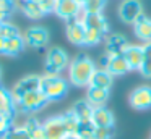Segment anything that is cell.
Returning <instances> with one entry per match:
<instances>
[{"label":"cell","instance_id":"obj_1","mask_svg":"<svg viewBox=\"0 0 151 139\" xmlns=\"http://www.w3.org/2000/svg\"><path fill=\"white\" fill-rule=\"evenodd\" d=\"M98 70V65L85 53L76 55L73 60H70L68 70H67V79L75 87H88L94 71Z\"/></svg>","mask_w":151,"mask_h":139},{"label":"cell","instance_id":"obj_2","mask_svg":"<svg viewBox=\"0 0 151 139\" xmlns=\"http://www.w3.org/2000/svg\"><path fill=\"white\" fill-rule=\"evenodd\" d=\"M70 83L68 79L62 76V74H41V87L42 94L47 97L49 102H57V100L63 99L68 92Z\"/></svg>","mask_w":151,"mask_h":139},{"label":"cell","instance_id":"obj_3","mask_svg":"<svg viewBox=\"0 0 151 139\" xmlns=\"http://www.w3.org/2000/svg\"><path fill=\"white\" fill-rule=\"evenodd\" d=\"M49 103L47 97L42 94V91H33V92H28L21 97L20 100H13L15 105V115H33V113L42 110L44 107Z\"/></svg>","mask_w":151,"mask_h":139},{"label":"cell","instance_id":"obj_4","mask_svg":"<svg viewBox=\"0 0 151 139\" xmlns=\"http://www.w3.org/2000/svg\"><path fill=\"white\" fill-rule=\"evenodd\" d=\"M68 65H70V57L62 47H50L46 53L44 73L62 74L65 70H68Z\"/></svg>","mask_w":151,"mask_h":139},{"label":"cell","instance_id":"obj_5","mask_svg":"<svg viewBox=\"0 0 151 139\" xmlns=\"http://www.w3.org/2000/svg\"><path fill=\"white\" fill-rule=\"evenodd\" d=\"M145 15L143 3L140 0H124L119 5V18L125 24H135L138 18Z\"/></svg>","mask_w":151,"mask_h":139},{"label":"cell","instance_id":"obj_6","mask_svg":"<svg viewBox=\"0 0 151 139\" xmlns=\"http://www.w3.org/2000/svg\"><path fill=\"white\" fill-rule=\"evenodd\" d=\"M39 87H41L39 74H28V76H23L21 79H18L15 83V86L10 89V92H12L13 100H20L24 94L33 92V91H39Z\"/></svg>","mask_w":151,"mask_h":139},{"label":"cell","instance_id":"obj_7","mask_svg":"<svg viewBox=\"0 0 151 139\" xmlns=\"http://www.w3.org/2000/svg\"><path fill=\"white\" fill-rule=\"evenodd\" d=\"M49 31L44 26H31L23 32V39L26 47L31 48H42L49 44Z\"/></svg>","mask_w":151,"mask_h":139},{"label":"cell","instance_id":"obj_8","mask_svg":"<svg viewBox=\"0 0 151 139\" xmlns=\"http://www.w3.org/2000/svg\"><path fill=\"white\" fill-rule=\"evenodd\" d=\"M42 129L44 134H46V139H65L67 136H70L65 128L62 115L50 116L46 121H42Z\"/></svg>","mask_w":151,"mask_h":139},{"label":"cell","instance_id":"obj_9","mask_svg":"<svg viewBox=\"0 0 151 139\" xmlns=\"http://www.w3.org/2000/svg\"><path fill=\"white\" fill-rule=\"evenodd\" d=\"M128 102L135 110H150L151 108V86H138L130 92Z\"/></svg>","mask_w":151,"mask_h":139},{"label":"cell","instance_id":"obj_10","mask_svg":"<svg viewBox=\"0 0 151 139\" xmlns=\"http://www.w3.org/2000/svg\"><path fill=\"white\" fill-rule=\"evenodd\" d=\"M85 34H86V26L83 23H78L75 19L67 21L65 36H67L70 44L76 45V47H83L85 45Z\"/></svg>","mask_w":151,"mask_h":139},{"label":"cell","instance_id":"obj_11","mask_svg":"<svg viewBox=\"0 0 151 139\" xmlns=\"http://www.w3.org/2000/svg\"><path fill=\"white\" fill-rule=\"evenodd\" d=\"M80 10L81 5L78 3V0H57L54 13L63 21H70V19H75Z\"/></svg>","mask_w":151,"mask_h":139},{"label":"cell","instance_id":"obj_12","mask_svg":"<svg viewBox=\"0 0 151 139\" xmlns=\"http://www.w3.org/2000/svg\"><path fill=\"white\" fill-rule=\"evenodd\" d=\"M124 57L132 71H140L141 63H143V57H145L143 44H130L124 50Z\"/></svg>","mask_w":151,"mask_h":139},{"label":"cell","instance_id":"obj_13","mask_svg":"<svg viewBox=\"0 0 151 139\" xmlns=\"http://www.w3.org/2000/svg\"><path fill=\"white\" fill-rule=\"evenodd\" d=\"M128 45H130L128 39L120 32L106 36V53L109 55H122Z\"/></svg>","mask_w":151,"mask_h":139},{"label":"cell","instance_id":"obj_14","mask_svg":"<svg viewBox=\"0 0 151 139\" xmlns=\"http://www.w3.org/2000/svg\"><path fill=\"white\" fill-rule=\"evenodd\" d=\"M15 6L26 16L28 19H41L46 16V13L42 11L41 5L37 2H33V0H15Z\"/></svg>","mask_w":151,"mask_h":139},{"label":"cell","instance_id":"obj_15","mask_svg":"<svg viewBox=\"0 0 151 139\" xmlns=\"http://www.w3.org/2000/svg\"><path fill=\"white\" fill-rule=\"evenodd\" d=\"M91 123L96 128H114V123H115L114 113L107 107H96L93 110Z\"/></svg>","mask_w":151,"mask_h":139},{"label":"cell","instance_id":"obj_16","mask_svg":"<svg viewBox=\"0 0 151 139\" xmlns=\"http://www.w3.org/2000/svg\"><path fill=\"white\" fill-rule=\"evenodd\" d=\"M111 96L109 89H102V87H94V86H88L86 87V100L91 103L93 107H106Z\"/></svg>","mask_w":151,"mask_h":139},{"label":"cell","instance_id":"obj_17","mask_svg":"<svg viewBox=\"0 0 151 139\" xmlns=\"http://www.w3.org/2000/svg\"><path fill=\"white\" fill-rule=\"evenodd\" d=\"M18 126H23L24 131H26V134L29 136L31 139H46V134H44V129H42V123H41L34 115L24 116L23 123L18 125Z\"/></svg>","mask_w":151,"mask_h":139},{"label":"cell","instance_id":"obj_18","mask_svg":"<svg viewBox=\"0 0 151 139\" xmlns=\"http://www.w3.org/2000/svg\"><path fill=\"white\" fill-rule=\"evenodd\" d=\"M85 26L88 29H94V31H99L101 34L107 36L109 31H111V26H109L107 18L104 16V13H88L86 16Z\"/></svg>","mask_w":151,"mask_h":139},{"label":"cell","instance_id":"obj_19","mask_svg":"<svg viewBox=\"0 0 151 139\" xmlns=\"http://www.w3.org/2000/svg\"><path fill=\"white\" fill-rule=\"evenodd\" d=\"M133 32L135 37L140 39L143 44L151 42V18H148L146 15H141L133 24Z\"/></svg>","mask_w":151,"mask_h":139},{"label":"cell","instance_id":"obj_20","mask_svg":"<svg viewBox=\"0 0 151 139\" xmlns=\"http://www.w3.org/2000/svg\"><path fill=\"white\" fill-rule=\"evenodd\" d=\"M106 70H107L112 76H122V74L132 71L130 66H128V63H127V60H125V57H124V53L122 55H111L109 65H107Z\"/></svg>","mask_w":151,"mask_h":139},{"label":"cell","instance_id":"obj_21","mask_svg":"<svg viewBox=\"0 0 151 139\" xmlns=\"http://www.w3.org/2000/svg\"><path fill=\"white\" fill-rule=\"evenodd\" d=\"M70 110L75 113V116L80 120V123H86V121H91L94 107H93L86 99H81V100H76Z\"/></svg>","mask_w":151,"mask_h":139},{"label":"cell","instance_id":"obj_22","mask_svg":"<svg viewBox=\"0 0 151 139\" xmlns=\"http://www.w3.org/2000/svg\"><path fill=\"white\" fill-rule=\"evenodd\" d=\"M112 83H114V76H112L107 70H101V68H98V70L94 71V74H93L91 81H89V86L102 87V89L111 91Z\"/></svg>","mask_w":151,"mask_h":139},{"label":"cell","instance_id":"obj_23","mask_svg":"<svg viewBox=\"0 0 151 139\" xmlns=\"http://www.w3.org/2000/svg\"><path fill=\"white\" fill-rule=\"evenodd\" d=\"M24 47H26V44H24L23 34L17 36V37H12V39H7L4 55H7V57H17V55H20L24 50Z\"/></svg>","mask_w":151,"mask_h":139},{"label":"cell","instance_id":"obj_24","mask_svg":"<svg viewBox=\"0 0 151 139\" xmlns=\"http://www.w3.org/2000/svg\"><path fill=\"white\" fill-rule=\"evenodd\" d=\"M62 118H63V123H65V128L68 131V134H76L80 128V120L75 116V113L72 110H68V112H65L62 115Z\"/></svg>","mask_w":151,"mask_h":139},{"label":"cell","instance_id":"obj_25","mask_svg":"<svg viewBox=\"0 0 151 139\" xmlns=\"http://www.w3.org/2000/svg\"><path fill=\"white\" fill-rule=\"evenodd\" d=\"M143 47H145V57H143V63H141L140 73L145 78L151 79V42L143 44Z\"/></svg>","mask_w":151,"mask_h":139},{"label":"cell","instance_id":"obj_26","mask_svg":"<svg viewBox=\"0 0 151 139\" xmlns=\"http://www.w3.org/2000/svg\"><path fill=\"white\" fill-rule=\"evenodd\" d=\"M23 32L18 29L17 24H13L12 21H7L4 24H0V37H4L5 41L12 37H17V36H21Z\"/></svg>","mask_w":151,"mask_h":139},{"label":"cell","instance_id":"obj_27","mask_svg":"<svg viewBox=\"0 0 151 139\" xmlns=\"http://www.w3.org/2000/svg\"><path fill=\"white\" fill-rule=\"evenodd\" d=\"M104 39H106V36L101 34L99 31H94V29L86 28V34H85V45L86 47H94V45L101 44Z\"/></svg>","mask_w":151,"mask_h":139},{"label":"cell","instance_id":"obj_28","mask_svg":"<svg viewBox=\"0 0 151 139\" xmlns=\"http://www.w3.org/2000/svg\"><path fill=\"white\" fill-rule=\"evenodd\" d=\"M0 139H31V138L26 134V131H24L23 126L15 125V126H12Z\"/></svg>","mask_w":151,"mask_h":139},{"label":"cell","instance_id":"obj_29","mask_svg":"<svg viewBox=\"0 0 151 139\" xmlns=\"http://www.w3.org/2000/svg\"><path fill=\"white\" fill-rule=\"evenodd\" d=\"M94 129H96V126L91 121L80 123L76 136H78V139H94Z\"/></svg>","mask_w":151,"mask_h":139},{"label":"cell","instance_id":"obj_30","mask_svg":"<svg viewBox=\"0 0 151 139\" xmlns=\"http://www.w3.org/2000/svg\"><path fill=\"white\" fill-rule=\"evenodd\" d=\"M107 0H86L83 3V8L88 13H102Z\"/></svg>","mask_w":151,"mask_h":139},{"label":"cell","instance_id":"obj_31","mask_svg":"<svg viewBox=\"0 0 151 139\" xmlns=\"http://www.w3.org/2000/svg\"><path fill=\"white\" fill-rule=\"evenodd\" d=\"M114 138V128H96L94 139H112Z\"/></svg>","mask_w":151,"mask_h":139},{"label":"cell","instance_id":"obj_32","mask_svg":"<svg viewBox=\"0 0 151 139\" xmlns=\"http://www.w3.org/2000/svg\"><path fill=\"white\" fill-rule=\"evenodd\" d=\"M13 120L12 116H0V138L13 126Z\"/></svg>","mask_w":151,"mask_h":139},{"label":"cell","instance_id":"obj_33","mask_svg":"<svg viewBox=\"0 0 151 139\" xmlns=\"http://www.w3.org/2000/svg\"><path fill=\"white\" fill-rule=\"evenodd\" d=\"M33 2H37L41 5V8H42V11L46 13V15H49V13H54L57 0H33Z\"/></svg>","mask_w":151,"mask_h":139},{"label":"cell","instance_id":"obj_34","mask_svg":"<svg viewBox=\"0 0 151 139\" xmlns=\"http://www.w3.org/2000/svg\"><path fill=\"white\" fill-rule=\"evenodd\" d=\"M13 10H17L15 6V0H0V11H7V13H13Z\"/></svg>","mask_w":151,"mask_h":139},{"label":"cell","instance_id":"obj_35","mask_svg":"<svg viewBox=\"0 0 151 139\" xmlns=\"http://www.w3.org/2000/svg\"><path fill=\"white\" fill-rule=\"evenodd\" d=\"M10 13H7V11H0V24H4V23H7V21H10Z\"/></svg>","mask_w":151,"mask_h":139},{"label":"cell","instance_id":"obj_36","mask_svg":"<svg viewBox=\"0 0 151 139\" xmlns=\"http://www.w3.org/2000/svg\"><path fill=\"white\" fill-rule=\"evenodd\" d=\"M5 39L4 37H0V55H4L5 53Z\"/></svg>","mask_w":151,"mask_h":139},{"label":"cell","instance_id":"obj_37","mask_svg":"<svg viewBox=\"0 0 151 139\" xmlns=\"http://www.w3.org/2000/svg\"><path fill=\"white\" fill-rule=\"evenodd\" d=\"M65 139H78V136H76V134H70V136H67Z\"/></svg>","mask_w":151,"mask_h":139},{"label":"cell","instance_id":"obj_38","mask_svg":"<svg viewBox=\"0 0 151 139\" xmlns=\"http://www.w3.org/2000/svg\"><path fill=\"white\" fill-rule=\"evenodd\" d=\"M0 76H2V66H0Z\"/></svg>","mask_w":151,"mask_h":139},{"label":"cell","instance_id":"obj_39","mask_svg":"<svg viewBox=\"0 0 151 139\" xmlns=\"http://www.w3.org/2000/svg\"><path fill=\"white\" fill-rule=\"evenodd\" d=\"M150 139H151V136H150Z\"/></svg>","mask_w":151,"mask_h":139}]
</instances>
